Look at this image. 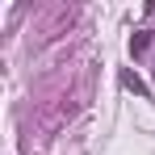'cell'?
I'll return each mask as SVG.
<instances>
[{
	"label": "cell",
	"mask_w": 155,
	"mask_h": 155,
	"mask_svg": "<svg viewBox=\"0 0 155 155\" xmlns=\"http://www.w3.org/2000/svg\"><path fill=\"white\" fill-rule=\"evenodd\" d=\"M151 29H138V34H134V38H130V54H134V59H138V54H147L151 51Z\"/></svg>",
	"instance_id": "obj_1"
},
{
	"label": "cell",
	"mask_w": 155,
	"mask_h": 155,
	"mask_svg": "<svg viewBox=\"0 0 155 155\" xmlns=\"http://www.w3.org/2000/svg\"><path fill=\"white\" fill-rule=\"evenodd\" d=\"M126 88H134V92H143V97H147V84L134 76V71H126Z\"/></svg>",
	"instance_id": "obj_2"
}]
</instances>
